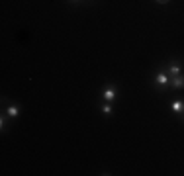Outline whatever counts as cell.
Returning <instances> with one entry per match:
<instances>
[{"label": "cell", "instance_id": "obj_1", "mask_svg": "<svg viewBox=\"0 0 184 176\" xmlns=\"http://www.w3.org/2000/svg\"><path fill=\"white\" fill-rule=\"evenodd\" d=\"M155 80L159 82L161 86H165V84H168V74H167V72H159V74H157V78H155Z\"/></svg>", "mask_w": 184, "mask_h": 176}, {"label": "cell", "instance_id": "obj_2", "mask_svg": "<svg viewBox=\"0 0 184 176\" xmlns=\"http://www.w3.org/2000/svg\"><path fill=\"white\" fill-rule=\"evenodd\" d=\"M114 98H116V90H114V88H106L104 90V100L110 102V100H114Z\"/></svg>", "mask_w": 184, "mask_h": 176}, {"label": "cell", "instance_id": "obj_3", "mask_svg": "<svg viewBox=\"0 0 184 176\" xmlns=\"http://www.w3.org/2000/svg\"><path fill=\"white\" fill-rule=\"evenodd\" d=\"M172 86L174 88H182L184 86V76H176V78L172 80Z\"/></svg>", "mask_w": 184, "mask_h": 176}, {"label": "cell", "instance_id": "obj_4", "mask_svg": "<svg viewBox=\"0 0 184 176\" xmlns=\"http://www.w3.org/2000/svg\"><path fill=\"white\" fill-rule=\"evenodd\" d=\"M18 112H20V110H18V106H10V108H8V116H10V118H16Z\"/></svg>", "mask_w": 184, "mask_h": 176}, {"label": "cell", "instance_id": "obj_5", "mask_svg": "<svg viewBox=\"0 0 184 176\" xmlns=\"http://www.w3.org/2000/svg\"><path fill=\"white\" fill-rule=\"evenodd\" d=\"M170 74H174V76H178V74H180V65H172V67H170Z\"/></svg>", "mask_w": 184, "mask_h": 176}, {"label": "cell", "instance_id": "obj_6", "mask_svg": "<svg viewBox=\"0 0 184 176\" xmlns=\"http://www.w3.org/2000/svg\"><path fill=\"white\" fill-rule=\"evenodd\" d=\"M182 108H184V104H182V102H174V104H172V112H176V113H178V112H182Z\"/></svg>", "mask_w": 184, "mask_h": 176}, {"label": "cell", "instance_id": "obj_7", "mask_svg": "<svg viewBox=\"0 0 184 176\" xmlns=\"http://www.w3.org/2000/svg\"><path fill=\"white\" fill-rule=\"evenodd\" d=\"M102 112H104L106 116H108V113H112V108H110L108 104H104V106H102Z\"/></svg>", "mask_w": 184, "mask_h": 176}, {"label": "cell", "instance_id": "obj_8", "mask_svg": "<svg viewBox=\"0 0 184 176\" xmlns=\"http://www.w3.org/2000/svg\"><path fill=\"white\" fill-rule=\"evenodd\" d=\"M157 2H161V4H165V2H168V0H157Z\"/></svg>", "mask_w": 184, "mask_h": 176}]
</instances>
